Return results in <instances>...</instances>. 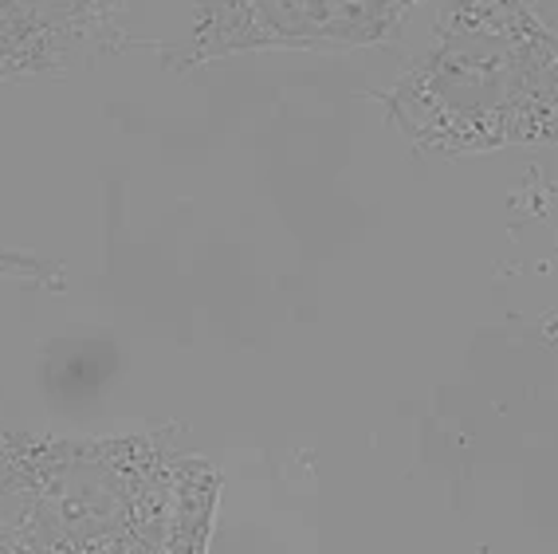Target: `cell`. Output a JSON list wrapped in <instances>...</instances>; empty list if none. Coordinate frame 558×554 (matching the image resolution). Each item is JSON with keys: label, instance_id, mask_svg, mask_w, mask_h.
<instances>
[{"label": "cell", "instance_id": "obj_1", "mask_svg": "<svg viewBox=\"0 0 558 554\" xmlns=\"http://www.w3.org/2000/svg\"><path fill=\"white\" fill-rule=\"evenodd\" d=\"M378 103L421 154L558 146V36L527 0H445L429 48Z\"/></svg>", "mask_w": 558, "mask_h": 554}, {"label": "cell", "instance_id": "obj_2", "mask_svg": "<svg viewBox=\"0 0 558 554\" xmlns=\"http://www.w3.org/2000/svg\"><path fill=\"white\" fill-rule=\"evenodd\" d=\"M421 0H201L170 68H201L244 51L378 48Z\"/></svg>", "mask_w": 558, "mask_h": 554}, {"label": "cell", "instance_id": "obj_3", "mask_svg": "<svg viewBox=\"0 0 558 554\" xmlns=\"http://www.w3.org/2000/svg\"><path fill=\"white\" fill-rule=\"evenodd\" d=\"M99 436L0 425V554H83Z\"/></svg>", "mask_w": 558, "mask_h": 554}, {"label": "cell", "instance_id": "obj_4", "mask_svg": "<svg viewBox=\"0 0 558 554\" xmlns=\"http://www.w3.org/2000/svg\"><path fill=\"white\" fill-rule=\"evenodd\" d=\"M126 48V0H0V83L68 80Z\"/></svg>", "mask_w": 558, "mask_h": 554}, {"label": "cell", "instance_id": "obj_5", "mask_svg": "<svg viewBox=\"0 0 558 554\" xmlns=\"http://www.w3.org/2000/svg\"><path fill=\"white\" fill-rule=\"evenodd\" d=\"M220 487H225V472L213 465L209 456L178 453L166 554H209L213 527H217L220 511Z\"/></svg>", "mask_w": 558, "mask_h": 554}, {"label": "cell", "instance_id": "obj_6", "mask_svg": "<svg viewBox=\"0 0 558 554\" xmlns=\"http://www.w3.org/2000/svg\"><path fill=\"white\" fill-rule=\"evenodd\" d=\"M0 276L4 279H24V284H40V288L63 291L68 288V267L60 260L36 256V252H24V248L0 244Z\"/></svg>", "mask_w": 558, "mask_h": 554}]
</instances>
